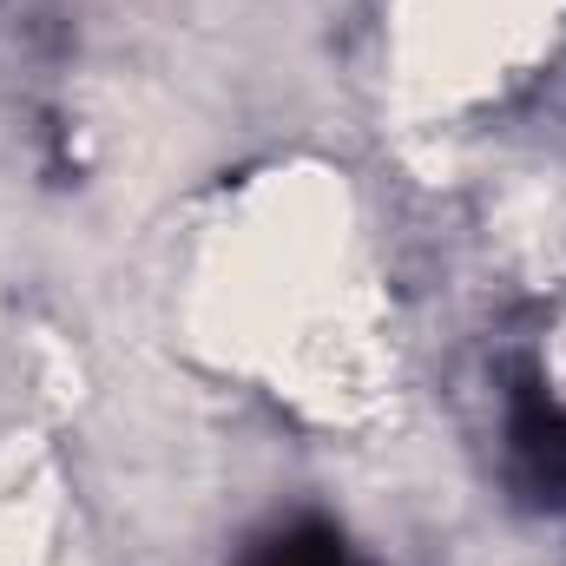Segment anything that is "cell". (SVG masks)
<instances>
[{"instance_id": "cell-1", "label": "cell", "mask_w": 566, "mask_h": 566, "mask_svg": "<svg viewBox=\"0 0 566 566\" xmlns=\"http://www.w3.org/2000/svg\"><path fill=\"white\" fill-rule=\"evenodd\" d=\"M514 461H521V474H527V488H541V494H566V409L560 402H547L534 382L521 389V402H514Z\"/></svg>"}, {"instance_id": "cell-2", "label": "cell", "mask_w": 566, "mask_h": 566, "mask_svg": "<svg viewBox=\"0 0 566 566\" xmlns=\"http://www.w3.org/2000/svg\"><path fill=\"white\" fill-rule=\"evenodd\" d=\"M251 566H349V547H343L336 527H323V521H296V527L271 534Z\"/></svg>"}]
</instances>
